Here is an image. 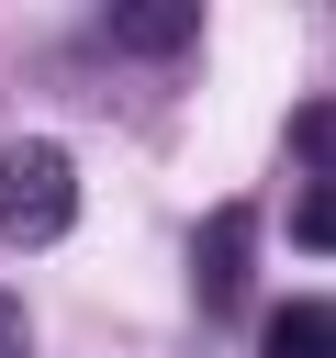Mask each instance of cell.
Segmentation results:
<instances>
[{"mask_svg":"<svg viewBox=\"0 0 336 358\" xmlns=\"http://www.w3.org/2000/svg\"><path fill=\"white\" fill-rule=\"evenodd\" d=\"M67 224H78V157L45 134L0 145V246H56Z\"/></svg>","mask_w":336,"mask_h":358,"instance_id":"cell-1","label":"cell"},{"mask_svg":"<svg viewBox=\"0 0 336 358\" xmlns=\"http://www.w3.org/2000/svg\"><path fill=\"white\" fill-rule=\"evenodd\" d=\"M246 246H258V213L246 201H224L213 224H202V313H246Z\"/></svg>","mask_w":336,"mask_h":358,"instance_id":"cell-2","label":"cell"},{"mask_svg":"<svg viewBox=\"0 0 336 358\" xmlns=\"http://www.w3.org/2000/svg\"><path fill=\"white\" fill-rule=\"evenodd\" d=\"M325 336H336V324H325V302H314V291H302V302H269V324H258V347H269V358H325Z\"/></svg>","mask_w":336,"mask_h":358,"instance_id":"cell-3","label":"cell"},{"mask_svg":"<svg viewBox=\"0 0 336 358\" xmlns=\"http://www.w3.org/2000/svg\"><path fill=\"white\" fill-rule=\"evenodd\" d=\"M112 34H123L134 56H179V45L202 34V22H190V11H112Z\"/></svg>","mask_w":336,"mask_h":358,"instance_id":"cell-4","label":"cell"},{"mask_svg":"<svg viewBox=\"0 0 336 358\" xmlns=\"http://www.w3.org/2000/svg\"><path fill=\"white\" fill-rule=\"evenodd\" d=\"M0 358H34V313H22L11 291H0Z\"/></svg>","mask_w":336,"mask_h":358,"instance_id":"cell-5","label":"cell"}]
</instances>
